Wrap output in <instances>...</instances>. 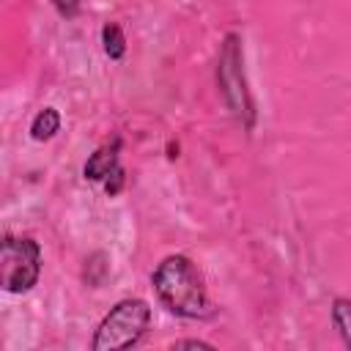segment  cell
<instances>
[{
  "label": "cell",
  "instance_id": "6da1fadb",
  "mask_svg": "<svg viewBox=\"0 0 351 351\" xmlns=\"http://www.w3.org/2000/svg\"><path fill=\"white\" fill-rule=\"evenodd\" d=\"M154 291L159 302L181 318H208L214 313L203 280L186 255H170L156 266Z\"/></svg>",
  "mask_w": 351,
  "mask_h": 351
},
{
  "label": "cell",
  "instance_id": "7a4b0ae2",
  "mask_svg": "<svg viewBox=\"0 0 351 351\" xmlns=\"http://www.w3.org/2000/svg\"><path fill=\"white\" fill-rule=\"evenodd\" d=\"M151 324V307L143 299L118 302L96 329L93 351H118L134 346Z\"/></svg>",
  "mask_w": 351,
  "mask_h": 351
},
{
  "label": "cell",
  "instance_id": "3957f363",
  "mask_svg": "<svg viewBox=\"0 0 351 351\" xmlns=\"http://www.w3.org/2000/svg\"><path fill=\"white\" fill-rule=\"evenodd\" d=\"M41 250L30 236H5L0 250V282L8 293H25L38 282Z\"/></svg>",
  "mask_w": 351,
  "mask_h": 351
},
{
  "label": "cell",
  "instance_id": "277c9868",
  "mask_svg": "<svg viewBox=\"0 0 351 351\" xmlns=\"http://www.w3.org/2000/svg\"><path fill=\"white\" fill-rule=\"evenodd\" d=\"M236 41H239L236 36L225 38V47L219 55V85H222V93H225V101L230 104V110L239 118L241 115L252 118V104H250V96L244 88V74H241V52H239Z\"/></svg>",
  "mask_w": 351,
  "mask_h": 351
},
{
  "label": "cell",
  "instance_id": "5b68a950",
  "mask_svg": "<svg viewBox=\"0 0 351 351\" xmlns=\"http://www.w3.org/2000/svg\"><path fill=\"white\" fill-rule=\"evenodd\" d=\"M118 148H121V140L118 137L112 143L96 148L88 156V162H85V178L88 181H107L112 173H118L121 170V165H118Z\"/></svg>",
  "mask_w": 351,
  "mask_h": 351
},
{
  "label": "cell",
  "instance_id": "8992f818",
  "mask_svg": "<svg viewBox=\"0 0 351 351\" xmlns=\"http://www.w3.org/2000/svg\"><path fill=\"white\" fill-rule=\"evenodd\" d=\"M58 129H60V115H58V110H55V107H44V110L33 118V123H30V137L41 143V140L55 137Z\"/></svg>",
  "mask_w": 351,
  "mask_h": 351
},
{
  "label": "cell",
  "instance_id": "52a82bcc",
  "mask_svg": "<svg viewBox=\"0 0 351 351\" xmlns=\"http://www.w3.org/2000/svg\"><path fill=\"white\" fill-rule=\"evenodd\" d=\"M101 44H104L107 58H112V60H121V58H123V52H126L123 30H121L115 22H107V25L101 27Z\"/></svg>",
  "mask_w": 351,
  "mask_h": 351
},
{
  "label": "cell",
  "instance_id": "ba28073f",
  "mask_svg": "<svg viewBox=\"0 0 351 351\" xmlns=\"http://www.w3.org/2000/svg\"><path fill=\"white\" fill-rule=\"evenodd\" d=\"M332 321H335V326L340 329L343 340L351 346V302H348V299H335Z\"/></svg>",
  "mask_w": 351,
  "mask_h": 351
},
{
  "label": "cell",
  "instance_id": "9c48e42d",
  "mask_svg": "<svg viewBox=\"0 0 351 351\" xmlns=\"http://www.w3.org/2000/svg\"><path fill=\"white\" fill-rule=\"evenodd\" d=\"M55 8L63 14V16H74L77 14V0H52Z\"/></svg>",
  "mask_w": 351,
  "mask_h": 351
},
{
  "label": "cell",
  "instance_id": "30bf717a",
  "mask_svg": "<svg viewBox=\"0 0 351 351\" xmlns=\"http://www.w3.org/2000/svg\"><path fill=\"white\" fill-rule=\"evenodd\" d=\"M173 348H211V346L200 343V340H178V343H173Z\"/></svg>",
  "mask_w": 351,
  "mask_h": 351
}]
</instances>
